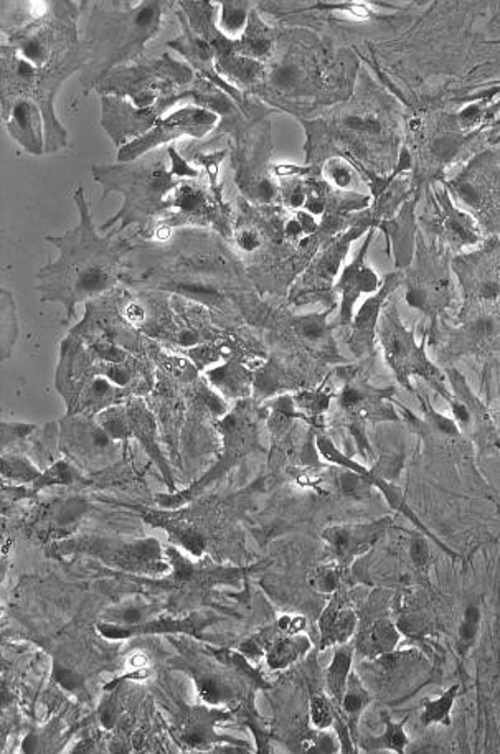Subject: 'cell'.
<instances>
[{"label":"cell","mask_w":500,"mask_h":754,"mask_svg":"<svg viewBox=\"0 0 500 754\" xmlns=\"http://www.w3.org/2000/svg\"><path fill=\"white\" fill-rule=\"evenodd\" d=\"M167 4L139 2L134 9H95L88 20L83 85L95 88L109 71L141 56L150 38L158 36Z\"/></svg>","instance_id":"obj_4"},{"label":"cell","mask_w":500,"mask_h":754,"mask_svg":"<svg viewBox=\"0 0 500 754\" xmlns=\"http://www.w3.org/2000/svg\"><path fill=\"white\" fill-rule=\"evenodd\" d=\"M388 524L390 518L360 525L331 526L324 532V540L335 558L342 565H349L357 555L367 552L383 535Z\"/></svg>","instance_id":"obj_20"},{"label":"cell","mask_w":500,"mask_h":754,"mask_svg":"<svg viewBox=\"0 0 500 754\" xmlns=\"http://www.w3.org/2000/svg\"><path fill=\"white\" fill-rule=\"evenodd\" d=\"M241 650L248 654V656H251V657H258V656H261V650L258 649V646H256L255 642H246L241 646Z\"/></svg>","instance_id":"obj_41"},{"label":"cell","mask_w":500,"mask_h":754,"mask_svg":"<svg viewBox=\"0 0 500 754\" xmlns=\"http://www.w3.org/2000/svg\"><path fill=\"white\" fill-rule=\"evenodd\" d=\"M461 290V306L500 309V239L485 238L474 251L451 263Z\"/></svg>","instance_id":"obj_11"},{"label":"cell","mask_w":500,"mask_h":754,"mask_svg":"<svg viewBox=\"0 0 500 754\" xmlns=\"http://www.w3.org/2000/svg\"><path fill=\"white\" fill-rule=\"evenodd\" d=\"M385 745L390 749H396L398 753L403 751L404 745H406V737H404L403 723L395 725L390 719L386 721Z\"/></svg>","instance_id":"obj_34"},{"label":"cell","mask_w":500,"mask_h":754,"mask_svg":"<svg viewBox=\"0 0 500 754\" xmlns=\"http://www.w3.org/2000/svg\"><path fill=\"white\" fill-rule=\"evenodd\" d=\"M199 690H200L203 700L209 703H219L223 698V692H225L223 687L215 680H202L199 684Z\"/></svg>","instance_id":"obj_35"},{"label":"cell","mask_w":500,"mask_h":754,"mask_svg":"<svg viewBox=\"0 0 500 754\" xmlns=\"http://www.w3.org/2000/svg\"><path fill=\"white\" fill-rule=\"evenodd\" d=\"M337 585H339V579H337V575L332 570L317 571L314 586L319 591L329 593V591H333V589L337 588Z\"/></svg>","instance_id":"obj_38"},{"label":"cell","mask_w":500,"mask_h":754,"mask_svg":"<svg viewBox=\"0 0 500 754\" xmlns=\"http://www.w3.org/2000/svg\"><path fill=\"white\" fill-rule=\"evenodd\" d=\"M443 184L457 207L477 221L484 237L500 239V162L495 150H481Z\"/></svg>","instance_id":"obj_6"},{"label":"cell","mask_w":500,"mask_h":754,"mask_svg":"<svg viewBox=\"0 0 500 754\" xmlns=\"http://www.w3.org/2000/svg\"><path fill=\"white\" fill-rule=\"evenodd\" d=\"M73 199L78 207V225L63 237L46 238L58 250V258L36 272L40 298L62 304L66 322L78 304H89L115 290L126 270L124 258L136 248L131 239L119 238L117 229L106 237L97 233L83 187L75 190Z\"/></svg>","instance_id":"obj_2"},{"label":"cell","mask_w":500,"mask_h":754,"mask_svg":"<svg viewBox=\"0 0 500 754\" xmlns=\"http://www.w3.org/2000/svg\"><path fill=\"white\" fill-rule=\"evenodd\" d=\"M319 172L322 176V180L341 192H352L359 180L360 174L357 167L353 166L351 160L341 158V156H332L324 160Z\"/></svg>","instance_id":"obj_25"},{"label":"cell","mask_w":500,"mask_h":754,"mask_svg":"<svg viewBox=\"0 0 500 754\" xmlns=\"http://www.w3.org/2000/svg\"><path fill=\"white\" fill-rule=\"evenodd\" d=\"M2 474L14 483H36L42 474L36 471L34 465L22 456H4L2 459Z\"/></svg>","instance_id":"obj_28"},{"label":"cell","mask_w":500,"mask_h":754,"mask_svg":"<svg viewBox=\"0 0 500 754\" xmlns=\"http://www.w3.org/2000/svg\"><path fill=\"white\" fill-rule=\"evenodd\" d=\"M77 479H78V475L75 474V469L70 467L68 463H58V464L53 465L50 471H46L36 479V491H40L42 487L53 485V484H71Z\"/></svg>","instance_id":"obj_31"},{"label":"cell","mask_w":500,"mask_h":754,"mask_svg":"<svg viewBox=\"0 0 500 754\" xmlns=\"http://www.w3.org/2000/svg\"><path fill=\"white\" fill-rule=\"evenodd\" d=\"M370 229L377 227L369 211L353 219L349 229L329 238L301 274L298 284L291 292V301L296 306L316 301L325 302V306H339V301L333 294V286L342 272V264L351 251L352 243Z\"/></svg>","instance_id":"obj_9"},{"label":"cell","mask_w":500,"mask_h":754,"mask_svg":"<svg viewBox=\"0 0 500 754\" xmlns=\"http://www.w3.org/2000/svg\"><path fill=\"white\" fill-rule=\"evenodd\" d=\"M123 619L124 623L136 626V623H139V621H141V613H139L138 609H128V611H124Z\"/></svg>","instance_id":"obj_40"},{"label":"cell","mask_w":500,"mask_h":754,"mask_svg":"<svg viewBox=\"0 0 500 754\" xmlns=\"http://www.w3.org/2000/svg\"><path fill=\"white\" fill-rule=\"evenodd\" d=\"M250 7L248 2H223L219 14V30L227 40H241L250 25Z\"/></svg>","instance_id":"obj_24"},{"label":"cell","mask_w":500,"mask_h":754,"mask_svg":"<svg viewBox=\"0 0 500 754\" xmlns=\"http://www.w3.org/2000/svg\"><path fill=\"white\" fill-rule=\"evenodd\" d=\"M174 99L176 97H162L158 105L152 106L149 109H139L132 105L131 101L123 97H103L101 123L116 146H119L121 149L131 142L129 139L136 141L146 132H149L160 119V113L167 106L172 105Z\"/></svg>","instance_id":"obj_16"},{"label":"cell","mask_w":500,"mask_h":754,"mask_svg":"<svg viewBox=\"0 0 500 754\" xmlns=\"http://www.w3.org/2000/svg\"><path fill=\"white\" fill-rule=\"evenodd\" d=\"M495 154H497V158H499V162H500V148H499V149L495 150Z\"/></svg>","instance_id":"obj_43"},{"label":"cell","mask_w":500,"mask_h":754,"mask_svg":"<svg viewBox=\"0 0 500 754\" xmlns=\"http://www.w3.org/2000/svg\"><path fill=\"white\" fill-rule=\"evenodd\" d=\"M55 677H56V680H58V682H60L65 688H68V690H75V688H77L79 685V677L77 676L75 672H71V670L56 668V670H55Z\"/></svg>","instance_id":"obj_39"},{"label":"cell","mask_w":500,"mask_h":754,"mask_svg":"<svg viewBox=\"0 0 500 754\" xmlns=\"http://www.w3.org/2000/svg\"><path fill=\"white\" fill-rule=\"evenodd\" d=\"M63 553L81 552L93 553L97 556L111 560L116 565H121L126 568H141V566H154L160 560V545L152 538L148 540H136V542H116V540H106V538H81L66 542L60 546ZM162 566V565H158Z\"/></svg>","instance_id":"obj_18"},{"label":"cell","mask_w":500,"mask_h":754,"mask_svg":"<svg viewBox=\"0 0 500 754\" xmlns=\"http://www.w3.org/2000/svg\"><path fill=\"white\" fill-rule=\"evenodd\" d=\"M209 624L207 619L202 617H190L185 621H170V619H162L158 623L142 624V626H129V627H109V626H101V632L105 634L106 637L111 639H121V637H129V636H136V634H152V632H189L197 637H200V631Z\"/></svg>","instance_id":"obj_21"},{"label":"cell","mask_w":500,"mask_h":754,"mask_svg":"<svg viewBox=\"0 0 500 754\" xmlns=\"http://www.w3.org/2000/svg\"><path fill=\"white\" fill-rule=\"evenodd\" d=\"M308 639H281L278 640L268 656V664L271 668H282L291 664L294 658L308 649Z\"/></svg>","instance_id":"obj_27"},{"label":"cell","mask_w":500,"mask_h":754,"mask_svg":"<svg viewBox=\"0 0 500 754\" xmlns=\"http://www.w3.org/2000/svg\"><path fill=\"white\" fill-rule=\"evenodd\" d=\"M410 556H412L413 563H416L418 566L426 565V562L430 560L428 544L423 538H413L410 544Z\"/></svg>","instance_id":"obj_37"},{"label":"cell","mask_w":500,"mask_h":754,"mask_svg":"<svg viewBox=\"0 0 500 754\" xmlns=\"http://www.w3.org/2000/svg\"><path fill=\"white\" fill-rule=\"evenodd\" d=\"M377 342L383 352L386 363L393 370L396 380L402 385L412 390L410 378L420 377L434 386L444 398H448V390L444 385L446 373H443L428 357L426 341L418 343L414 329H408L403 324L398 311V299L393 296L388 299L380 316Z\"/></svg>","instance_id":"obj_7"},{"label":"cell","mask_w":500,"mask_h":754,"mask_svg":"<svg viewBox=\"0 0 500 754\" xmlns=\"http://www.w3.org/2000/svg\"><path fill=\"white\" fill-rule=\"evenodd\" d=\"M355 614L345 609H339V606L332 605L321 617V629H322V642L335 644V642H345L351 637L355 629Z\"/></svg>","instance_id":"obj_22"},{"label":"cell","mask_w":500,"mask_h":754,"mask_svg":"<svg viewBox=\"0 0 500 754\" xmlns=\"http://www.w3.org/2000/svg\"><path fill=\"white\" fill-rule=\"evenodd\" d=\"M457 687H453L451 690L443 693V697H439L438 700L428 703L424 713H423V721L426 725L430 723H449V711L454 703V697H456Z\"/></svg>","instance_id":"obj_30"},{"label":"cell","mask_w":500,"mask_h":754,"mask_svg":"<svg viewBox=\"0 0 500 754\" xmlns=\"http://www.w3.org/2000/svg\"><path fill=\"white\" fill-rule=\"evenodd\" d=\"M311 715L317 729H327L332 725V711L329 708V703L322 697H316L311 705Z\"/></svg>","instance_id":"obj_33"},{"label":"cell","mask_w":500,"mask_h":754,"mask_svg":"<svg viewBox=\"0 0 500 754\" xmlns=\"http://www.w3.org/2000/svg\"><path fill=\"white\" fill-rule=\"evenodd\" d=\"M398 640V632L395 626L388 621H380L372 627L367 640V649L372 654H386L393 649Z\"/></svg>","instance_id":"obj_29"},{"label":"cell","mask_w":500,"mask_h":754,"mask_svg":"<svg viewBox=\"0 0 500 754\" xmlns=\"http://www.w3.org/2000/svg\"><path fill=\"white\" fill-rule=\"evenodd\" d=\"M375 233H377V229H369V237L365 238L363 245L360 246L359 253L351 263L343 266L342 272L333 286V294L339 301V312L332 322L333 329L337 327L349 329L355 316L353 314L355 302L363 294H370V296L375 294L383 284V280L367 261L370 245L375 238Z\"/></svg>","instance_id":"obj_14"},{"label":"cell","mask_w":500,"mask_h":754,"mask_svg":"<svg viewBox=\"0 0 500 754\" xmlns=\"http://www.w3.org/2000/svg\"><path fill=\"white\" fill-rule=\"evenodd\" d=\"M270 129H260L256 144L250 158H243L238 162L237 184L248 202L256 207H272L280 199V188L271 177L270 167Z\"/></svg>","instance_id":"obj_17"},{"label":"cell","mask_w":500,"mask_h":754,"mask_svg":"<svg viewBox=\"0 0 500 754\" xmlns=\"http://www.w3.org/2000/svg\"><path fill=\"white\" fill-rule=\"evenodd\" d=\"M352 649L351 647H341L333 656L332 664L327 672V688L337 703H342L345 695V685L347 677L351 672Z\"/></svg>","instance_id":"obj_26"},{"label":"cell","mask_w":500,"mask_h":754,"mask_svg":"<svg viewBox=\"0 0 500 754\" xmlns=\"http://www.w3.org/2000/svg\"><path fill=\"white\" fill-rule=\"evenodd\" d=\"M221 434L225 436V456L221 457L219 464L213 465L210 473L203 475L199 483H195L190 489L176 494V495H158V504L166 509H177L184 505L185 502L195 499L197 494L205 491L213 481H217L223 474L229 473L230 467L235 465L240 459H243L248 453H251L258 444V428H256L255 410L243 402L235 412L223 418L219 423Z\"/></svg>","instance_id":"obj_12"},{"label":"cell","mask_w":500,"mask_h":754,"mask_svg":"<svg viewBox=\"0 0 500 754\" xmlns=\"http://www.w3.org/2000/svg\"><path fill=\"white\" fill-rule=\"evenodd\" d=\"M479 619H481L479 609L474 606L467 607L464 621L461 624V631H459V649H461V652H464L465 649L471 647V644H473L475 637V632H477Z\"/></svg>","instance_id":"obj_32"},{"label":"cell","mask_w":500,"mask_h":754,"mask_svg":"<svg viewBox=\"0 0 500 754\" xmlns=\"http://www.w3.org/2000/svg\"><path fill=\"white\" fill-rule=\"evenodd\" d=\"M489 139H491L492 144H495L497 139H500V115L497 119H495V123L492 124L491 131H489Z\"/></svg>","instance_id":"obj_42"},{"label":"cell","mask_w":500,"mask_h":754,"mask_svg":"<svg viewBox=\"0 0 500 754\" xmlns=\"http://www.w3.org/2000/svg\"><path fill=\"white\" fill-rule=\"evenodd\" d=\"M268 229H270L264 227L263 221L260 223L256 219L240 217L233 231V245L243 255H258L260 251H263L270 237Z\"/></svg>","instance_id":"obj_23"},{"label":"cell","mask_w":500,"mask_h":754,"mask_svg":"<svg viewBox=\"0 0 500 754\" xmlns=\"http://www.w3.org/2000/svg\"><path fill=\"white\" fill-rule=\"evenodd\" d=\"M403 271L390 272L383 278L382 288L372 294L370 299L360 307L359 312L353 316L351 327L347 329L345 342L349 345L355 359L373 360L377 355V329L380 316L383 312L388 299L395 294L396 290L403 288Z\"/></svg>","instance_id":"obj_15"},{"label":"cell","mask_w":500,"mask_h":754,"mask_svg":"<svg viewBox=\"0 0 500 754\" xmlns=\"http://www.w3.org/2000/svg\"><path fill=\"white\" fill-rule=\"evenodd\" d=\"M363 703H365L363 695H362V692L357 690V688L352 685L351 688H349V692H345V695H343V700L341 705H342L343 710L347 711V713L355 715V713H359V711L362 710Z\"/></svg>","instance_id":"obj_36"},{"label":"cell","mask_w":500,"mask_h":754,"mask_svg":"<svg viewBox=\"0 0 500 754\" xmlns=\"http://www.w3.org/2000/svg\"><path fill=\"white\" fill-rule=\"evenodd\" d=\"M430 345L441 363L500 352V309L459 307L456 317L431 325Z\"/></svg>","instance_id":"obj_8"},{"label":"cell","mask_w":500,"mask_h":754,"mask_svg":"<svg viewBox=\"0 0 500 754\" xmlns=\"http://www.w3.org/2000/svg\"><path fill=\"white\" fill-rule=\"evenodd\" d=\"M4 121L10 136L34 156L44 152L45 116L34 99L26 97H4Z\"/></svg>","instance_id":"obj_19"},{"label":"cell","mask_w":500,"mask_h":754,"mask_svg":"<svg viewBox=\"0 0 500 754\" xmlns=\"http://www.w3.org/2000/svg\"><path fill=\"white\" fill-rule=\"evenodd\" d=\"M170 164L160 150L146 154V158L126 162V166H95L93 177L97 184L103 185V200L111 192H119L124 197L123 209L113 219L99 227V231H107L119 223V233L131 225L148 227L160 213L170 210L168 197L176 190L177 185L187 178L200 176L179 156L176 148H167Z\"/></svg>","instance_id":"obj_3"},{"label":"cell","mask_w":500,"mask_h":754,"mask_svg":"<svg viewBox=\"0 0 500 754\" xmlns=\"http://www.w3.org/2000/svg\"><path fill=\"white\" fill-rule=\"evenodd\" d=\"M451 251L418 231L412 263L404 268L406 302L423 312L430 325L438 322L456 302V288L451 278Z\"/></svg>","instance_id":"obj_5"},{"label":"cell","mask_w":500,"mask_h":754,"mask_svg":"<svg viewBox=\"0 0 500 754\" xmlns=\"http://www.w3.org/2000/svg\"><path fill=\"white\" fill-rule=\"evenodd\" d=\"M426 207L418 217V227L424 237L448 248L451 253H461L464 248H477L485 237L467 211L457 207L446 185L433 184L424 190Z\"/></svg>","instance_id":"obj_10"},{"label":"cell","mask_w":500,"mask_h":754,"mask_svg":"<svg viewBox=\"0 0 500 754\" xmlns=\"http://www.w3.org/2000/svg\"><path fill=\"white\" fill-rule=\"evenodd\" d=\"M351 101L333 109L329 117L304 121L308 144L329 139V158L351 160L372 185L395 172L406 138V119L396 99L380 89L370 76H360Z\"/></svg>","instance_id":"obj_1"},{"label":"cell","mask_w":500,"mask_h":754,"mask_svg":"<svg viewBox=\"0 0 500 754\" xmlns=\"http://www.w3.org/2000/svg\"><path fill=\"white\" fill-rule=\"evenodd\" d=\"M219 123V115L203 106H184L172 115L160 117L156 126L141 136L139 139L126 144L119 149V162H132L144 158L146 154L160 149L164 144L176 141L184 136L203 138Z\"/></svg>","instance_id":"obj_13"}]
</instances>
